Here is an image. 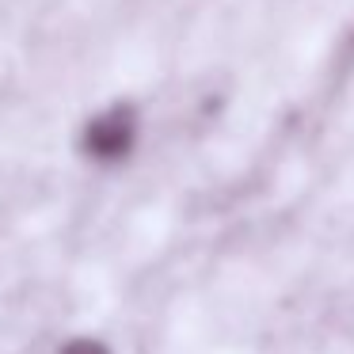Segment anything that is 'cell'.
Listing matches in <instances>:
<instances>
[{
	"mask_svg": "<svg viewBox=\"0 0 354 354\" xmlns=\"http://www.w3.org/2000/svg\"><path fill=\"white\" fill-rule=\"evenodd\" d=\"M145 122L141 111L130 100H111L92 107L77 126H73V156L92 171H122L138 156Z\"/></svg>",
	"mask_w": 354,
	"mask_h": 354,
	"instance_id": "cell-1",
	"label": "cell"
},
{
	"mask_svg": "<svg viewBox=\"0 0 354 354\" xmlns=\"http://www.w3.org/2000/svg\"><path fill=\"white\" fill-rule=\"evenodd\" d=\"M50 354H118V346L100 331H69L50 346Z\"/></svg>",
	"mask_w": 354,
	"mask_h": 354,
	"instance_id": "cell-2",
	"label": "cell"
}]
</instances>
